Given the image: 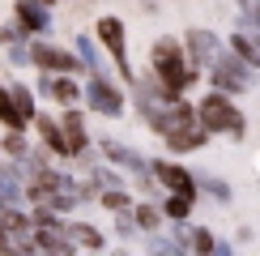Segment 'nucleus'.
I'll list each match as a JSON object with an SVG mask.
<instances>
[{
  "instance_id": "aec40b11",
  "label": "nucleus",
  "mask_w": 260,
  "mask_h": 256,
  "mask_svg": "<svg viewBox=\"0 0 260 256\" xmlns=\"http://www.w3.org/2000/svg\"><path fill=\"white\" fill-rule=\"evenodd\" d=\"M0 227H5V235H30V218H21V213L9 205V213H5V222H0Z\"/></svg>"
},
{
  "instance_id": "f03ea898",
  "label": "nucleus",
  "mask_w": 260,
  "mask_h": 256,
  "mask_svg": "<svg viewBox=\"0 0 260 256\" xmlns=\"http://www.w3.org/2000/svg\"><path fill=\"white\" fill-rule=\"evenodd\" d=\"M197 120H201L205 133H231V137H239V133H243V115L235 111V107L226 103L222 94H209V99L201 103Z\"/></svg>"
},
{
  "instance_id": "a211bd4d",
  "label": "nucleus",
  "mask_w": 260,
  "mask_h": 256,
  "mask_svg": "<svg viewBox=\"0 0 260 256\" xmlns=\"http://www.w3.org/2000/svg\"><path fill=\"white\" fill-rule=\"evenodd\" d=\"M231 47L239 51V56H243L247 64H260V47H256V43L247 39V35H231Z\"/></svg>"
},
{
  "instance_id": "6ab92c4d",
  "label": "nucleus",
  "mask_w": 260,
  "mask_h": 256,
  "mask_svg": "<svg viewBox=\"0 0 260 256\" xmlns=\"http://www.w3.org/2000/svg\"><path fill=\"white\" fill-rule=\"evenodd\" d=\"M69 235H73V243H81V248H103V235L94 227H69Z\"/></svg>"
},
{
  "instance_id": "0eeeda50",
  "label": "nucleus",
  "mask_w": 260,
  "mask_h": 256,
  "mask_svg": "<svg viewBox=\"0 0 260 256\" xmlns=\"http://www.w3.org/2000/svg\"><path fill=\"white\" fill-rule=\"evenodd\" d=\"M192 120H197V111H192L188 103L171 99V111H167V115H154V128H158L162 137H167V133H175V128H183V124H192Z\"/></svg>"
},
{
  "instance_id": "b1692460",
  "label": "nucleus",
  "mask_w": 260,
  "mask_h": 256,
  "mask_svg": "<svg viewBox=\"0 0 260 256\" xmlns=\"http://www.w3.org/2000/svg\"><path fill=\"white\" fill-rule=\"evenodd\" d=\"M192 248H197V252H213L218 243H213V235H209V231H201V227H197V231H192Z\"/></svg>"
},
{
  "instance_id": "9b49d317",
  "label": "nucleus",
  "mask_w": 260,
  "mask_h": 256,
  "mask_svg": "<svg viewBox=\"0 0 260 256\" xmlns=\"http://www.w3.org/2000/svg\"><path fill=\"white\" fill-rule=\"evenodd\" d=\"M213 47H218V43H213V35H205V30H192L188 35V56H192V64H205L213 56Z\"/></svg>"
},
{
  "instance_id": "f8f14e48",
  "label": "nucleus",
  "mask_w": 260,
  "mask_h": 256,
  "mask_svg": "<svg viewBox=\"0 0 260 256\" xmlns=\"http://www.w3.org/2000/svg\"><path fill=\"white\" fill-rule=\"evenodd\" d=\"M35 124H39V133H43V141H47L56 154H69V145H64V133H60V124L51 120V115H35Z\"/></svg>"
},
{
  "instance_id": "ddd939ff",
  "label": "nucleus",
  "mask_w": 260,
  "mask_h": 256,
  "mask_svg": "<svg viewBox=\"0 0 260 256\" xmlns=\"http://www.w3.org/2000/svg\"><path fill=\"white\" fill-rule=\"evenodd\" d=\"M47 94H56V103H64V107H73V103L81 99V90H77L69 77H51V81H47Z\"/></svg>"
},
{
  "instance_id": "5701e85b",
  "label": "nucleus",
  "mask_w": 260,
  "mask_h": 256,
  "mask_svg": "<svg viewBox=\"0 0 260 256\" xmlns=\"http://www.w3.org/2000/svg\"><path fill=\"white\" fill-rule=\"evenodd\" d=\"M137 227L154 231V227H158V209H154V205H137Z\"/></svg>"
},
{
  "instance_id": "f3484780",
  "label": "nucleus",
  "mask_w": 260,
  "mask_h": 256,
  "mask_svg": "<svg viewBox=\"0 0 260 256\" xmlns=\"http://www.w3.org/2000/svg\"><path fill=\"white\" fill-rule=\"evenodd\" d=\"M35 235H39L35 248H47V252H69V248H73V243H69V239H60V235L51 231V227H39Z\"/></svg>"
},
{
  "instance_id": "4468645a",
  "label": "nucleus",
  "mask_w": 260,
  "mask_h": 256,
  "mask_svg": "<svg viewBox=\"0 0 260 256\" xmlns=\"http://www.w3.org/2000/svg\"><path fill=\"white\" fill-rule=\"evenodd\" d=\"M9 103H13V111L21 115V124H30V120H35V99H30V90H26V85L9 90Z\"/></svg>"
},
{
  "instance_id": "412c9836",
  "label": "nucleus",
  "mask_w": 260,
  "mask_h": 256,
  "mask_svg": "<svg viewBox=\"0 0 260 256\" xmlns=\"http://www.w3.org/2000/svg\"><path fill=\"white\" fill-rule=\"evenodd\" d=\"M0 120H5L9 128H17V133L26 128V124H21V115L13 111V103H9V90H5V85H0Z\"/></svg>"
},
{
  "instance_id": "1a4fd4ad",
  "label": "nucleus",
  "mask_w": 260,
  "mask_h": 256,
  "mask_svg": "<svg viewBox=\"0 0 260 256\" xmlns=\"http://www.w3.org/2000/svg\"><path fill=\"white\" fill-rule=\"evenodd\" d=\"M205 128H192V124H183V128H175V133H167V145L171 149H197V145H205Z\"/></svg>"
},
{
  "instance_id": "bb28decb",
  "label": "nucleus",
  "mask_w": 260,
  "mask_h": 256,
  "mask_svg": "<svg viewBox=\"0 0 260 256\" xmlns=\"http://www.w3.org/2000/svg\"><path fill=\"white\" fill-rule=\"evenodd\" d=\"M115 227H120V235H133V218L120 209V218H115Z\"/></svg>"
},
{
  "instance_id": "9d476101",
  "label": "nucleus",
  "mask_w": 260,
  "mask_h": 256,
  "mask_svg": "<svg viewBox=\"0 0 260 256\" xmlns=\"http://www.w3.org/2000/svg\"><path fill=\"white\" fill-rule=\"evenodd\" d=\"M60 133H64V145H69V154H81V149H85V133H81V115H77V111L64 115Z\"/></svg>"
},
{
  "instance_id": "a878e982",
  "label": "nucleus",
  "mask_w": 260,
  "mask_h": 256,
  "mask_svg": "<svg viewBox=\"0 0 260 256\" xmlns=\"http://www.w3.org/2000/svg\"><path fill=\"white\" fill-rule=\"evenodd\" d=\"M5 145H9V154H13V158H21V154H26V141H21L17 133H9V137H5Z\"/></svg>"
},
{
  "instance_id": "6e6552de",
  "label": "nucleus",
  "mask_w": 260,
  "mask_h": 256,
  "mask_svg": "<svg viewBox=\"0 0 260 256\" xmlns=\"http://www.w3.org/2000/svg\"><path fill=\"white\" fill-rule=\"evenodd\" d=\"M213 77H218V85H222V90H243V85H247V73H243V60H222L218 64V69H213Z\"/></svg>"
},
{
  "instance_id": "20e7f679",
  "label": "nucleus",
  "mask_w": 260,
  "mask_h": 256,
  "mask_svg": "<svg viewBox=\"0 0 260 256\" xmlns=\"http://www.w3.org/2000/svg\"><path fill=\"white\" fill-rule=\"evenodd\" d=\"M99 39L107 43V51L115 56L120 73L128 77V43H124V21H120V17H103V21H99Z\"/></svg>"
},
{
  "instance_id": "2eb2a0df",
  "label": "nucleus",
  "mask_w": 260,
  "mask_h": 256,
  "mask_svg": "<svg viewBox=\"0 0 260 256\" xmlns=\"http://www.w3.org/2000/svg\"><path fill=\"white\" fill-rule=\"evenodd\" d=\"M17 21H21V26H30V30H47V13L35 9L30 0H21V5H17Z\"/></svg>"
},
{
  "instance_id": "c756f323",
  "label": "nucleus",
  "mask_w": 260,
  "mask_h": 256,
  "mask_svg": "<svg viewBox=\"0 0 260 256\" xmlns=\"http://www.w3.org/2000/svg\"><path fill=\"white\" fill-rule=\"evenodd\" d=\"M39 5H51V0H39Z\"/></svg>"
},
{
  "instance_id": "423d86ee",
  "label": "nucleus",
  "mask_w": 260,
  "mask_h": 256,
  "mask_svg": "<svg viewBox=\"0 0 260 256\" xmlns=\"http://www.w3.org/2000/svg\"><path fill=\"white\" fill-rule=\"evenodd\" d=\"M154 175H158V184H167L171 192H197V184H192V175L183 167H175V163H154Z\"/></svg>"
},
{
  "instance_id": "7ed1b4c3",
  "label": "nucleus",
  "mask_w": 260,
  "mask_h": 256,
  "mask_svg": "<svg viewBox=\"0 0 260 256\" xmlns=\"http://www.w3.org/2000/svg\"><path fill=\"white\" fill-rule=\"evenodd\" d=\"M30 60H35L39 69H47V73H81V69H85L77 56L51 47V43H35V47H30Z\"/></svg>"
},
{
  "instance_id": "c85d7f7f",
  "label": "nucleus",
  "mask_w": 260,
  "mask_h": 256,
  "mask_svg": "<svg viewBox=\"0 0 260 256\" xmlns=\"http://www.w3.org/2000/svg\"><path fill=\"white\" fill-rule=\"evenodd\" d=\"M9 248V239H5V227H0V252H5Z\"/></svg>"
},
{
  "instance_id": "4be33fe9",
  "label": "nucleus",
  "mask_w": 260,
  "mask_h": 256,
  "mask_svg": "<svg viewBox=\"0 0 260 256\" xmlns=\"http://www.w3.org/2000/svg\"><path fill=\"white\" fill-rule=\"evenodd\" d=\"M107 154H111L115 163H128V171H141V158L133 154V149H120V145H107Z\"/></svg>"
},
{
  "instance_id": "cd10ccee",
  "label": "nucleus",
  "mask_w": 260,
  "mask_h": 256,
  "mask_svg": "<svg viewBox=\"0 0 260 256\" xmlns=\"http://www.w3.org/2000/svg\"><path fill=\"white\" fill-rule=\"evenodd\" d=\"M243 9H247V17L260 26V0H243Z\"/></svg>"
},
{
  "instance_id": "39448f33",
  "label": "nucleus",
  "mask_w": 260,
  "mask_h": 256,
  "mask_svg": "<svg viewBox=\"0 0 260 256\" xmlns=\"http://www.w3.org/2000/svg\"><path fill=\"white\" fill-rule=\"evenodd\" d=\"M90 107H94V111H103V115H120V111H124V99H120V94H115L103 77H94V81H90Z\"/></svg>"
},
{
  "instance_id": "393cba45",
  "label": "nucleus",
  "mask_w": 260,
  "mask_h": 256,
  "mask_svg": "<svg viewBox=\"0 0 260 256\" xmlns=\"http://www.w3.org/2000/svg\"><path fill=\"white\" fill-rule=\"evenodd\" d=\"M103 205L120 213V209H128V205H133V201H128V192H107V197H103Z\"/></svg>"
},
{
  "instance_id": "dca6fc26",
  "label": "nucleus",
  "mask_w": 260,
  "mask_h": 256,
  "mask_svg": "<svg viewBox=\"0 0 260 256\" xmlns=\"http://www.w3.org/2000/svg\"><path fill=\"white\" fill-rule=\"evenodd\" d=\"M188 213H192V197H188V192H171V197H167V218L183 222Z\"/></svg>"
},
{
  "instance_id": "f257e3e1",
  "label": "nucleus",
  "mask_w": 260,
  "mask_h": 256,
  "mask_svg": "<svg viewBox=\"0 0 260 256\" xmlns=\"http://www.w3.org/2000/svg\"><path fill=\"white\" fill-rule=\"evenodd\" d=\"M154 77L162 81V94H167V103L171 99H179L183 90H188L192 81H197V69H188L179 56V43L175 39H158L154 43Z\"/></svg>"
}]
</instances>
